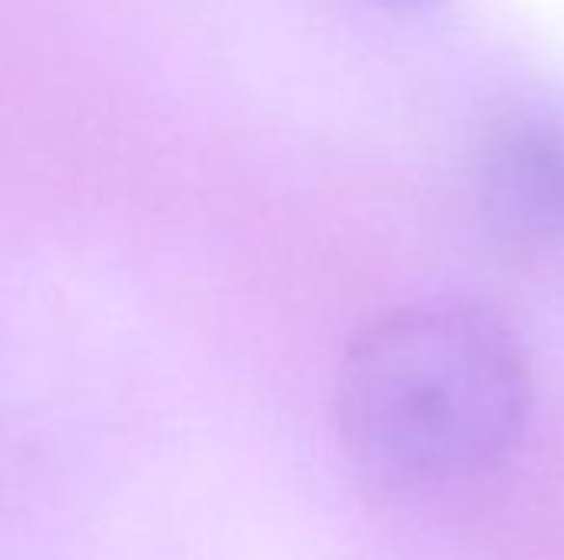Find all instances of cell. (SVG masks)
Here are the masks:
<instances>
[{
    "label": "cell",
    "mask_w": 564,
    "mask_h": 560,
    "mask_svg": "<svg viewBox=\"0 0 564 560\" xmlns=\"http://www.w3.org/2000/svg\"><path fill=\"white\" fill-rule=\"evenodd\" d=\"M532 413V366L502 314L403 304L364 323L337 370L350 462L387 492H446L496 469Z\"/></svg>",
    "instance_id": "6da1fadb"
},
{
    "label": "cell",
    "mask_w": 564,
    "mask_h": 560,
    "mask_svg": "<svg viewBox=\"0 0 564 560\" xmlns=\"http://www.w3.org/2000/svg\"><path fill=\"white\" fill-rule=\"evenodd\" d=\"M482 205L496 231L522 244H564V129L516 122L482 158Z\"/></svg>",
    "instance_id": "7a4b0ae2"
},
{
    "label": "cell",
    "mask_w": 564,
    "mask_h": 560,
    "mask_svg": "<svg viewBox=\"0 0 564 560\" xmlns=\"http://www.w3.org/2000/svg\"><path fill=\"white\" fill-rule=\"evenodd\" d=\"M383 3H390V7H433L440 0H383Z\"/></svg>",
    "instance_id": "3957f363"
}]
</instances>
